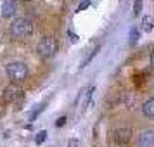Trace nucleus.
Segmentation results:
<instances>
[{"label": "nucleus", "instance_id": "f8f14e48", "mask_svg": "<svg viewBox=\"0 0 154 147\" xmlns=\"http://www.w3.org/2000/svg\"><path fill=\"white\" fill-rule=\"evenodd\" d=\"M97 52H99V47H95V49L92 50V54H90V56L87 57V59H85L83 63H82V66H80V68H85V66H87V64L90 63V61H92V59H94V57H95V54H97Z\"/></svg>", "mask_w": 154, "mask_h": 147}, {"label": "nucleus", "instance_id": "f03ea898", "mask_svg": "<svg viewBox=\"0 0 154 147\" xmlns=\"http://www.w3.org/2000/svg\"><path fill=\"white\" fill-rule=\"evenodd\" d=\"M31 31H33V24L26 17H17L11 24V35L16 38H24V36L31 35Z\"/></svg>", "mask_w": 154, "mask_h": 147}, {"label": "nucleus", "instance_id": "9d476101", "mask_svg": "<svg viewBox=\"0 0 154 147\" xmlns=\"http://www.w3.org/2000/svg\"><path fill=\"white\" fill-rule=\"evenodd\" d=\"M137 40H139V28L137 26H133L132 29H130V45H135L137 43Z\"/></svg>", "mask_w": 154, "mask_h": 147}, {"label": "nucleus", "instance_id": "1a4fd4ad", "mask_svg": "<svg viewBox=\"0 0 154 147\" xmlns=\"http://www.w3.org/2000/svg\"><path fill=\"white\" fill-rule=\"evenodd\" d=\"M152 29H154V19L151 16H144V17H142V31L151 33Z\"/></svg>", "mask_w": 154, "mask_h": 147}, {"label": "nucleus", "instance_id": "6ab92c4d", "mask_svg": "<svg viewBox=\"0 0 154 147\" xmlns=\"http://www.w3.org/2000/svg\"><path fill=\"white\" fill-rule=\"evenodd\" d=\"M151 68H152V69H154V52H152V54H151Z\"/></svg>", "mask_w": 154, "mask_h": 147}, {"label": "nucleus", "instance_id": "9b49d317", "mask_svg": "<svg viewBox=\"0 0 154 147\" xmlns=\"http://www.w3.org/2000/svg\"><path fill=\"white\" fill-rule=\"evenodd\" d=\"M45 104H47V102H43V104H40V106H36V109L33 112H31V116H29V119H31V121H33V119L36 118V116H38V114H40V112L43 111V107H45Z\"/></svg>", "mask_w": 154, "mask_h": 147}, {"label": "nucleus", "instance_id": "a211bd4d", "mask_svg": "<svg viewBox=\"0 0 154 147\" xmlns=\"http://www.w3.org/2000/svg\"><path fill=\"white\" fill-rule=\"evenodd\" d=\"M68 35H69V38H71V42H73V43H75V42H78V36L75 35V33H71V31H69Z\"/></svg>", "mask_w": 154, "mask_h": 147}, {"label": "nucleus", "instance_id": "6e6552de", "mask_svg": "<svg viewBox=\"0 0 154 147\" xmlns=\"http://www.w3.org/2000/svg\"><path fill=\"white\" fill-rule=\"evenodd\" d=\"M142 112H144V116H147V118H154V97L146 100L142 104Z\"/></svg>", "mask_w": 154, "mask_h": 147}, {"label": "nucleus", "instance_id": "0eeeda50", "mask_svg": "<svg viewBox=\"0 0 154 147\" xmlns=\"http://www.w3.org/2000/svg\"><path fill=\"white\" fill-rule=\"evenodd\" d=\"M17 12V4L16 0H4L2 2V16L4 17H11Z\"/></svg>", "mask_w": 154, "mask_h": 147}, {"label": "nucleus", "instance_id": "f257e3e1", "mask_svg": "<svg viewBox=\"0 0 154 147\" xmlns=\"http://www.w3.org/2000/svg\"><path fill=\"white\" fill-rule=\"evenodd\" d=\"M5 75L9 76V80L12 81H23L24 78L28 76V66L21 61H14V63H9L5 66Z\"/></svg>", "mask_w": 154, "mask_h": 147}, {"label": "nucleus", "instance_id": "7ed1b4c3", "mask_svg": "<svg viewBox=\"0 0 154 147\" xmlns=\"http://www.w3.org/2000/svg\"><path fill=\"white\" fill-rule=\"evenodd\" d=\"M56 50H57V42H56V38H52V36L42 38L38 42V45H36V52L42 57H52L56 54Z\"/></svg>", "mask_w": 154, "mask_h": 147}, {"label": "nucleus", "instance_id": "f3484780", "mask_svg": "<svg viewBox=\"0 0 154 147\" xmlns=\"http://www.w3.org/2000/svg\"><path fill=\"white\" fill-rule=\"evenodd\" d=\"M64 123H66V116H61V118L57 119V123H56V125H57V126H63Z\"/></svg>", "mask_w": 154, "mask_h": 147}, {"label": "nucleus", "instance_id": "20e7f679", "mask_svg": "<svg viewBox=\"0 0 154 147\" xmlns=\"http://www.w3.org/2000/svg\"><path fill=\"white\" fill-rule=\"evenodd\" d=\"M21 97H23V90L17 85H9V87H5V90H4V100L12 102V100H17V99H21Z\"/></svg>", "mask_w": 154, "mask_h": 147}, {"label": "nucleus", "instance_id": "423d86ee", "mask_svg": "<svg viewBox=\"0 0 154 147\" xmlns=\"http://www.w3.org/2000/svg\"><path fill=\"white\" fill-rule=\"evenodd\" d=\"M139 147H154V130H146L139 135Z\"/></svg>", "mask_w": 154, "mask_h": 147}, {"label": "nucleus", "instance_id": "4468645a", "mask_svg": "<svg viewBox=\"0 0 154 147\" xmlns=\"http://www.w3.org/2000/svg\"><path fill=\"white\" fill-rule=\"evenodd\" d=\"M45 139H47V132H45V130H42V132H38L35 142H36V144H42V142H45Z\"/></svg>", "mask_w": 154, "mask_h": 147}, {"label": "nucleus", "instance_id": "2eb2a0df", "mask_svg": "<svg viewBox=\"0 0 154 147\" xmlns=\"http://www.w3.org/2000/svg\"><path fill=\"white\" fill-rule=\"evenodd\" d=\"M88 5H90V2H88V0H85V2H82V4L78 5V12H80V11H85V9L88 7Z\"/></svg>", "mask_w": 154, "mask_h": 147}, {"label": "nucleus", "instance_id": "39448f33", "mask_svg": "<svg viewBox=\"0 0 154 147\" xmlns=\"http://www.w3.org/2000/svg\"><path fill=\"white\" fill-rule=\"evenodd\" d=\"M130 137H132V130H130V128H118V130H114V133H112L114 142L119 144V145L126 144V142L130 140Z\"/></svg>", "mask_w": 154, "mask_h": 147}, {"label": "nucleus", "instance_id": "ddd939ff", "mask_svg": "<svg viewBox=\"0 0 154 147\" xmlns=\"http://www.w3.org/2000/svg\"><path fill=\"white\" fill-rule=\"evenodd\" d=\"M140 11H142V0H135V2H133V14L139 16Z\"/></svg>", "mask_w": 154, "mask_h": 147}, {"label": "nucleus", "instance_id": "dca6fc26", "mask_svg": "<svg viewBox=\"0 0 154 147\" xmlns=\"http://www.w3.org/2000/svg\"><path fill=\"white\" fill-rule=\"evenodd\" d=\"M68 147H78V140L76 139H71L69 142H68Z\"/></svg>", "mask_w": 154, "mask_h": 147}]
</instances>
